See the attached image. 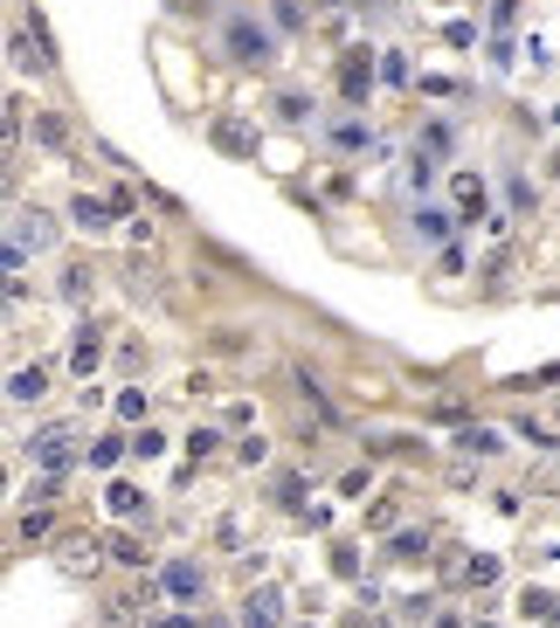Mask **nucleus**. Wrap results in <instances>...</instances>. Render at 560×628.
<instances>
[{"mask_svg": "<svg viewBox=\"0 0 560 628\" xmlns=\"http://www.w3.org/2000/svg\"><path fill=\"white\" fill-rule=\"evenodd\" d=\"M533 207H539V187L526 174H506V215L519 221V215H533Z\"/></svg>", "mask_w": 560, "mask_h": 628, "instance_id": "obj_25", "label": "nucleus"}, {"mask_svg": "<svg viewBox=\"0 0 560 628\" xmlns=\"http://www.w3.org/2000/svg\"><path fill=\"white\" fill-rule=\"evenodd\" d=\"M125 449H132V456H160V449H166V435H160L153 422H145V428H139V435H132V443H125Z\"/></svg>", "mask_w": 560, "mask_h": 628, "instance_id": "obj_46", "label": "nucleus"}, {"mask_svg": "<svg viewBox=\"0 0 560 628\" xmlns=\"http://www.w3.org/2000/svg\"><path fill=\"white\" fill-rule=\"evenodd\" d=\"M139 615H145V607H139V594H111L98 621H104V628H139Z\"/></svg>", "mask_w": 560, "mask_h": 628, "instance_id": "obj_26", "label": "nucleus"}, {"mask_svg": "<svg viewBox=\"0 0 560 628\" xmlns=\"http://www.w3.org/2000/svg\"><path fill=\"white\" fill-rule=\"evenodd\" d=\"M450 215H457V228H478L484 215H492V187H484V174H450Z\"/></svg>", "mask_w": 560, "mask_h": 628, "instance_id": "obj_6", "label": "nucleus"}, {"mask_svg": "<svg viewBox=\"0 0 560 628\" xmlns=\"http://www.w3.org/2000/svg\"><path fill=\"white\" fill-rule=\"evenodd\" d=\"M519 22V0H492V28H512Z\"/></svg>", "mask_w": 560, "mask_h": 628, "instance_id": "obj_53", "label": "nucleus"}, {"mask_svg": "<svg viewBox=\"0 0 560 628\" xmlns=\"http://www.w3.org/2000/svg\"><path fill=\"white\" fill-rule=\"evenodd\" d=\"M69 221H77L84 235H104V228L118 221V215H111V207H104V194H77V201H69Z\"/></svg>", "mask_w": 560, "mask_h": 628, "instance_id": "obj_17", "label": "nucleus"}, {"mask_svg": "<svg viewBox=\"0 0 560 628\" xmlns=\"http://www.w3.org/2000/svg\"><path fill=\"white\" fill-rule=\"evenodd\" d=\"M201 628H229V621H201Z\"/></svg>", "mask_w": 560, "mask_h": 628, "instance_id": "obj_59", "label": "nucleus"}, {"mask_svg": "<svg viewBox=\"0 0 560 628\" xmlns=\"http://www.w3.org/2000/svg\"><path fill=\"white\" fill-rule=\"evenodd\" d=\"M277 504H284V511L305 504V477H277Z\"/></svg>", "mask_w": 560, "mask_h": 628, "instance_id": "obj_48", "label": "nucleus"}, {"mask_svg": "<svg viewBox=\"0 0 560 628\" xmlns=\"http://www.w3.org/2000/svg\"><path fill=\"white\" fill-rule=\"evenodd\" d=\"M553 380H560V359H553V367H539V373H512L506 387L512 394H533V387H553Z\"/></svg>", "mask_w": 560, "mask_h": 628, "instance_id": "obj_38", "label": "nucleus"}, {"mask_svg": "<svg viewBox=\"0 0 560 628\" xmlns=\"http://www.w3.org/2000/svg\"><path fill=\"white\" fill-rule=\"evenodd\" d=\"M28 139L42 145V152H69V125L55 118V111H35V125H28Z\"/></svg>", "mask_w": 560, "mask_h": 628, "instance_id": "obj_19", "label": "nucleus"}, {"mask_svg": "<svg viewBox=\"0 0 560 628\" xmlns=\"http://www.w3.org/2000/svg\"><path fill=\"white\" fill-rule=\"evenodd\" d=\"M457 580H463V587H492V580H498V560H492V553L463 560V566H457Z\"/></svg>", "mask_w": 560, "mask_h": 628, "instance_id": "obj_30", "label": "nucleus"}, {"mask_svg": "<svg viewBox=\"0 0 560 628\" xmlns=\"http://www.w3.org/2000/svg\"><path fill=\"white\" fill-rule=\"evenodd\" d=\"M340 104L346 111H360L367 98H373V49H340Z\"/></svg>", "mask_w": 560, "mask_h": 628, "instance_id": "obj_4", "label": "nucleus"}, {"mask_svg": "<svg viewBox=\"0 0 560 628\" xmlns=\"http://www.w3.org/2000/svg\"><path fill=\"white\" fill-rule=\"evenodd\" d=\"M242 628H284V594H277V587H256V594L242 601Z\"/></svg>", "mask_w": 560, "mask_h": 628, "instance_id": "obj_13", "label": "nucleus"}, {"mask_svg": "<svg viewBox=\"0 0 560 628\" xmlns=\"http://www.w3.org/2000/svg\"><path fill=\"white\" fill-rule=\"evenodd\" d=\"M297 628H311V621H297Z\"/></svg>", "mask_w": 560, "mask_h": 628, "instance_id": "obj_63", "label": "nucleus"}, {"mask_svg": "<svg viewBox=\"0 0 560 628\" xmlns=\"http://www.w3.org/2000/svg\"><path fill=\"white\" fill-rule=\"evenodd\" d=\"M436 187V159L429 152H408V194H429Z\"/></svg>", "mask_w": 560, "mask_h": 628, "instance_id": "obj_31", "label": "nucleus"}, {"mask_svg": "<svg viewBox=\"0 0 560 628\" xmlns=\"http://www.w3.org/2000/svg\"><path fill=\"white\" fill-rule=\"evenodd\" d=\"M125 456V435H104V443H90V470H111Z\"/></svg>", "mask_w": 560, "mask_h": 628, "instance_id": "obj_40", "label": "nucleus"}, {"mask_svg": "<svg viewBox=\"0 0 560 628\" xmlns=\"http://www.w3.org/2000/svg\"><path fill=\"white\" fill-rule=\"evenodd\" d=\"M270 28L297 35V28H305V8H297V0H277V8H270Z\"/></svg>", "mask_w": 560, "mask_h": 628, "instance_id": "obj_41", "label": "nucleus"}, {"mask_svg": "<svg viewBox=\"0 0 560 628\" xmlns=\"http://www.w3.org/2000/svg\"><path fill=\"white\" fill-rule=\"evenodd\" d=\"M367 456H422V449H416V435H373Z\"/></svg>", "mask_w": 560, "mask_h": 628, "instance_id": "obj_37", "label": "nucleus"}, {"mask_svg": "<svg viewBox=\"0 0 560 628\" xmlns=\"http://www.w3.org/2000/svg\"><path fill=\"white\" fill-rule=\"evenodd\" d=\"M153 628H194V615H160Z\"/></svg>", "mask_w": 560, "mask_h": 628, "instance_id": "obj_56", "label": "nucleus"}, {"mask_svg": "<svg viewBox=\"0 0 560 628\" xmlns=\"http://www.w3.org/2000/svg\"><path fill=\"white\" fill-rule=\"evenodd\" d=\"M326 139H332V152H367V145H373V131H367L360 118H332Z\"/></svg>", "mask_w": 560, "mask_h": 628, "instance_id": "obj_24", "label": "nucleus"}, {"mask_svg": "<svg viewBox=\"0 0 560 628\" xmlns=\"http://www.w3.org/2000/svg\"><path fill=\"white\" fill-rule=\"evenodd\" d=\"M443 42H450V49H478V22H450V28H443Z\"/></svg>", "mask_w": 560, "mask_h": 628, "instance_id": "obj_49", "label": "nucleus"}, {"mask_svg": "<svg viewBox=\"0 0 560 628\" xmlns=\"http://www.w3.org/2000/svg\"><path fill=\"white\" fill-rule=\"evenodd\" d=\"M457 90H463L457 76H422V98H457Z\"/></svg>", "mask_w": 560, "mask_h": 628, "instance_id": "obj_51", "label": "nucleus"}, {"mask_svg": "<svg viewBox=\"0 0 560 628\" xmlns=\"http://www.w3.org/2000/svg\"><path fill=\"white\" fill-rule=\"evenodd\" d=\"M180 443H187V456H194V463H208V456L221 449V428H187Z\"/></svg>", "mask_w": 560, "mask_h": 628, "instance_id": "obj_33", "label": "nucleus"}, {"mask_svg": "<svg viewBox=\"0 0 560 628\" xmlns=\"http://www.w3.org/2000/svg\"><path fill=\"white\" fill-rule=\"evenodd\" d=\"M118 422H145V394H139V387L118 394Z\"/></svg>", "mask_w": 560, "mask_h": 628, "instance_id": "obj_47", "label": "nucleus"}, {"mask_svg": "<svg viewBox=\"0 0 560 628\" xmlns=\"http://www.w3.org/2000/svg\"><path fill=\"white\" fill-rule=\"evenodd\" d=\"M104 553L118 560V566H145V539H139V531H118V539H111Z\"/></svg>", "mask_w": 560, "mask_h": 628, "instance_id": "obj_29", "label": "nucleus"}, {"mask_svg": "<svg viewBox=\"0 0 560 628\" xmlns=\"http://www.w3.org/2000/svg\"><path fill=\"white\" fill-rule=\"evenodd\" d=\"M132 242H139V249H153V242H160V228L145 221V215H132Z\"/></svg>", "mask_w": 560, "mask_h": 628, "instance_id": "obj_54", "label": "nucleus"}, {"mask_svg": "<svg viewBox=\"0 0 560 628\" xmlns=\"http://www.w3.org/2000/svg\"><path fill=\"white\" fill-rule=\"evenodd\" d=\"M208 145L221 152V159H256L264 131H256V118H242V111H221V118L208 125Z\"/></svg>", "mask_w": 560, "mask_h": 628, "instance_id": "obj_3", "label": "nucleus"}, {"mask_svg": "<svg viewBox=\"0 0 560 628\" xmlns=\"http://www.w3.org/2000/svg\"><path fill=\"white\" fill-rule=\"evenodd\" d=\"M492 511H498V518H519V511H526V498H519V490H492Z\"/></svg>", "mask_w": 560, "mask_h": 628, "instance_id": "obj_50", "label": "nucleus"}, {"mask_svg": "<svg viewBox=\"0 0 560 628\" xmlns=\"http://www.w3.org/2000/svg\"><path fill=\"white\" fill-rule=\"evenodd\" d=\"M14 145H22V104L0 118V166H8V152H14Z\"/></svg>", "mask_w": 560, "mask_h": 628, "instance_id": "obj_43", "label": "nucleus"}, {"mask_svg": "<svg viewBox=\"0 0 560 628\" xmlns=\"http://www.w3.org/2000/svg\"><path fill=\"white\" fill-rule=\"evenodd\" d=\"M395 525H402V504L395 498H381V504L367 511V531H395Z\"/></svg>", "mask_w": 560, "mask_h": 628, "instance_id": "obj_42", "label": "nucleus"}, {"mask_svg": "<svg viewBox=\"0 0 560 628\" xmlns=\"http://www.w3.org/2000/svg\"><path fill=\"white\" fill-rule=\"evenodd\" d=\"M291 387H297V401H305L311 414H319L326 428H340V408H332V394H326V387H319V380H311L305 367H291Z\"/></svg>", "mask_w": 560, "mask_h": 628, "instance_id": "obj_14", "label": "nucleus"}, {"mask_svg": "<svg viewBox=\"0 0 560 628\" xmlns=\"http://www.w3.org/2000/svg\"><path fill=\"white\" fill-rule=\"evenodd\" d=\"M332 574H340V580H360V553H346V546H340V553H332Z\"/></svg>", "mask_w": 560, "mask_h": 628, "instance_id": "obj_52", "label": "nucleus"}, {"mask_svg": "<svg viewBox=\"0 0 560 628\" xmlns=\"http://www.w3.org/2000/svg\"><path fill=\"white\" fill-rule=\"evenodd\" d=\"M28 456L49 470V477H63V470L77 463V435H69V428H42V435L28 443Z\"/></svg>", "mask_w": 560, "mask_h": 628, "instance_id": "obj_7", "label": "nucleus"}, {"mask_svg": "<svg viewBox=\"0 0 560 628\" xmlns=\"http://www.w3.org/2000/svg\"><path fill=\"white\" fill-rule=\"evenodd\" d=\"M353 8H387V0H353Z\"/></svg>", "mask_w": 560, "mask_h": 628, "instance_id": "obj_58", "label": "nucleus"}, {"mask_svg": "<svg viewBox=\"0 0 560 628\" xmlns=\"http://www.w3.org/2000/svg\"><path fill=\"white\" fill-rule=\"evenodd\" d=\"M8 55H14V69H22V76H55V42H49L42 8L22 14V28L8 35Z\"/></svg>", "mask_w": 560, "mask_h": 628, "instance_id": "obj_2", "label": "nucleus"}, {"mask_svg": "<svg viewBox=\"0 0 560 628\" xmlns=\"http://www.w3.org/2000/svg\"><path fill=\"white\" fill-rule=\"evenodd\" d=\"M416 235L429 242V249H436V242H450V235H457V215H450V207H429V201H422V207H416Z\"/></svg>", "mask_w": 560, "mask_h": 628, "instance_id": "obj_18", "label": "nucleus"}, {"mask_svg": "<svg viewBox=\"0 0 560 628\" xmlns=\"http://www.w3.org/2000/svg\"><path fill=\"white\" fill-rule=\"evenodd\" d=\"M553 125H560V104H553Z\"/></svg>", "mask_w": 560, "mask_h": 628, "instance_id": "obj_61", "label": "nucleus"}, {"mask_svg": "<svg viewBox=\"0 0 560 628\" xmlns=\"http://www.w3.org/2000/svg\"><path fill=\"white\" fill-rule=\"evenodd\" d=\"M512 262H519L512 249H498L492 262H484V277H492V291H506V283H512Z\"/></svg>", "mask_w": 560, "mask_h": 628, "instance_id": "obj_44", "label": "nucleus"}, {"mask_svg": "<svg viewBox=\"0 0 560 628\" xmlns=\"http://www.w3.org/2000/svg\"><path fill=\"white\" fill-rule=\"evenodd\" d=\"M22 539L35 546V539H55V511L49 504H28V518H22Z\"/></svg>", "mask_w": 560, "mask_h": 628, "instance_id": "obj_32", "label": "nucleus"}, {"mask_svg": "<svg viewBox=\"0 0 560 628\" xmlns=\"http://www.w3.org/2000/svg\"><path fill=\"white\" fill-rule=\"evenodd\" d=\"M55 566H63L69 580H90L104 566V539H90V531H63V539H55Z\"/></svg>", "mask_w": 560, "mask_h": 628, "instance_id": "obj_5", "label": "nucleus"}, {"mask_svg": "<svg viewBox=\"0 0 560 628\" xmlns=\"http://www.w3.org/2000/svg\"><path fill=\"white\" fill-rule=\"evenodd\" d=\"M42 394H49V367H22V373L8 380V401H22V408L42 401Z\"/></svg>", "mask_w": 560, "mask_h": 628, "instance_id": "obj_21", "label": "nucleus"}, {"mask_svg": "<svg viewBox=\"0 0 560 628\" xmlns=\"http://www.w3.org/2000/svg\"><path fill=\"white\" fill-rule=\"evenodd\" d=\"M125 291H132L139 304H174V291H166V270H160V262H145V256H132V270H125Z\"/></svg>", "mask_w": 560, "mask_h": 628, "instance_id": "obj_9", "label": "nucleus"}, {"mask_svg": "<svg viewBox=\"0 0 560 628\" xmlns=\"http://www.w3.org/2000/svg\"><path fill=\"white\" fill-rule=\"evenodd\" d=\"M221 55H229L236 69H270L277 63V28L256 22V14H229V22H221Z\"/></svg>", "mask_w": 560, "mask_h": 628, "instance_id": "obj_1", "label": "nucleus"}, {"mask_svg": "<svg viewBox=\"0 0 560 628\" xmlns=\"http://www.w3.org/2000/svg\"><path fill=\"white\" fill-rule=\"evenodd\" d=\"M436 270L443 277H463V270H471V256H463V242L450 235V242H436Z\"/></svg>", "mask_w": 560, "mask_h": 628, "instance_id": "obj_34", "label": "nucleus"}, {"mask_svg": "<svg viewBox=\"0 0 560 628\" xmlns=\"http://www.w3.org/2000/svg\"><path fill=\"white\" fill-rule=\"evenodd\" d=\"M429 422H450V428H457V422H471V401H463V394H443V401L429 408Z\"/></svg>", "mask_w": 560, "mask_h": 628, "instance_id": "obj_36", "label": "nucleus"}, {"mask_svg": "<svg viewBox=\"0 0 560 628\" xmlns=\"http://www.w3.org/2000/svg\"><path fill=\"white\" fill-rule=\"evenodd\" d=\"M478 628H498V621H478Z\"/></svg>", "mask_w": 560, "mask_h": 628, "instance_id": "obj_62", "label": "nucleus"}, {"mask_svg": "<svg viewBox=\"0 0 560 628\" xmlns=\"http://www.w3.org/2000/svg\"><path fill=\"white\" fill-rule=\"evenodd\" d=\"M55 291H63V304H90V291H98V270H90V262H69Z\"/></svg>", "mask_w": 560, "mask_h": 628, "instance_id": "obj_22", "label": "nucleus"}, {"mask_svg": "<svg viewBox=\"0 0 560 628\" xmlns=\"http://www.w3.org/2000/svg\"><path fill=\"white\" fill-rule=\"evenodd\" d=\"M270 118L284 125V131H305V125H311V90H277V98H270Z\"/></svg>", "mask_w": 560, "mask_h": 628, "instance_id": "obj_15", "label": "nucleus"}, {"mask_svg": "<svg viewBox=\"0 0 560 628\" xmlns=\"http://www.w3.org/2000/svg\"><path fill=\"white\" fill-rule=\"evenodd\" d=\"M104 367V325H77V346H69V373L90 380Z\"/></svg>", "mask_w": 560, "mask_h": 628, "instance_id": "obj_12", "label": "nucleus"}, {"mask_svg": "<svg viewBox=\"0 0 560 628\" xmlns=\"http://www.w3.org/2000/svg\"><path fill=\"white\" fill-rule=\"evenodd\" d=\"M236 463H242V470L270 463V443H264V435H242V443H236Z\"/></svg>", "mask_w": 560, "mask_h": 628, "instance_id": "obj_39", "label": "nucleus"}, {"mask_svg": "<svg viewBox=\"0 0 560 628\" xmlns=\"http://www.w3.org/2000/svg\"><path fill=\"white\" fill-rule=\"evenodd\" d=\"M0 490H8V470H0Z\"/></svg>", "mask_w": 560, "mask_h": 628, "instance_id": "obj_60", "label": "nucleus"}, {"mask_svg": "<svg viewBox=\"0 0 560 628\" xmlns=\"http://www.w3.org/2000/svg\"><path fill=\"white\" fill-rule=\"evenodd\" d=\"M160 594H174V601H201V594H208V574H201L194 560H174V566L160 574Z\"/></svg>", "mask_w": 560, "mask_h": 628, "instance_id": "obj_11", "label": "nucleus"}, {"mask_svg": "<svg viewBox=\"0 0 560 628\" xmlns=\"http://www.w3.org/2000/svg\"><path fill=\"white\" fill-rule=\"evenodd\" d=\"M422 553H429V531H402V525L387 531V560H422Z\"/></svg>", "mask_w": 560, "mask_h": 628, "instance_id": "obj_28", "label": "nucleus"}, {"mask_svg": "<svg viewBox=\"0 0 560 628\" xmlns=\"http://www.w3.org/2000/svg\"><path fill=\"white\" fill-rule=\"evenodd\" d=\"M208 346H215V353H221V359H236V353H250V338H242V332H236V325H221V332H215V338H208Z\"/></svg>", "mask_w": 560, "mask_h": 628, "instance_id": "obj_45", "label": "nucleus"}, {"mask_svg": "<svg viewBox=\"0 0 560 628\" xmlns=\"http://www.w3.org/2000/svg\"><path fill=\"white\" fill-rule=\"evenodd\" d=\"M373 84H416V63H408V49H381V63H373Z\"/></svg>", "mask_w": 560, "mask_h": 628, "instance_id": "obj_20", "label": "nucleus"}, {"mask_svg": "<svg viewBox=\"0 0 560 628\" xmlns=\"http://www.w3.org/2000/svg\"><path fill=\"white\" fill-rule=\"evenodd\" d=\"M416 152H429V159H450V152H457V125L450 118H422V131H416Z\"/></svg>", "mask_w": 560, "mask_h": 628, "instance_id": "obj_16", "label": "nucleus"}, {"mask_svg": "<svg viewBox=\"0 0 560 628\" xmlns=\"http://www.w3.org/2000/svg\"><path fill=\"white\" fill-rule=\"evenodd\" d=\"M519 443H533V449H560V428H547V422H533V414H526V422H519Z\"/></svg>", "mask_w": 560, "mask_h": 628, "instance_id": "obj_35", "label": "nucleus"}, {"mask_svg": "<svg viewBox=\"0 0 560 628\" xmlns=\"http://www.w3.org/2000/svg\"><path fill=\"white\" fill-rule=\"evenodd\" d=\"M14 194V166H0V201H8Z\"/></svg>", "mask_w": 560, "mask_h": 628, "instance_id": "obj_57", "label": "nucleus"}, {"mask_svg": "<svg viewBox=\"0 0 560 628\" xmlns=\"http://www.w3.org/2000/svg\"><path fill=\"white\" fill-rule=\"evenodd\" d=\"M319 8H326V0H319Z\"/></svg>", "mask_w": 560, "mask_h": 628, "instance_id": "obj_64", "label": "nucleus"}, {"mask_svg": "<svg viewBox=\"0 0 560 628\" xmlns=\"http://www.w3.org/2000/svg\"><path fill=\"white\" fill-rule=\"evenodd\" d=\"M519 615H526V621H553V628H560V594H547V587H526V594H519Z\"/></svg>", "mask_w": 560, "mask_h": 628, "instance_id": "obj_23", "label": "nucleus"}, {"mask_svg": "<svg viewBox=\"0 0 560 628\" xmlns=\"http://www.w3.org/2000/svg\"><path fill=\"white\" fill-rule=\"evenodd\" d=\"M104 504L118 511V518H145V490H139V484H111V490H104Z\"/></svg>", "mask_w": 560, "mask_h": 628, "instance_id": "obj_27", "label": "nucleus"}, {"mask_svg": "<svg viewBox=\"0 0 560 628\" xmlns=\"http://www.w3.org/2000/svg\"><path fill=\"white\" fill-rule=\"evenodd\" d=\"M533 490H539V498H560V463L539 470V484H533Z\"/></svg>", "mask_w": 560, "mask_h": 628, "instance_id": "obj_55", "label": "nucleus"}, {"mask_svg": "<svg viewBox=\"0 0 560 628\" xmlns=\"http://www.w3.org/2000/svg\"><path fill=\"white\" fill-rule=\"evenodd\" d=\"M450 443L463 449V463H492V456H506V435H498V428H484V422H457Z\"/></svg>", "mask_w": 560, "mask_h": 628, "instance_id": "obj_8", "label": "nucleus"}, {"mask_svg": "<svg viewBox=\"0 0 560 628\" xmlns=\"http://www.w3.org/2000/svg\"><path fill=\"white\" fill-rule=\"evenodd\" d=\"M14 249H28V256L55 249V215H42V207H28V215L14 221Z\"/></svg>", "mask_w": 560, "mask_h": 628, "instance_id": "obj_10", "label": "nucleus"}]
</instances>
